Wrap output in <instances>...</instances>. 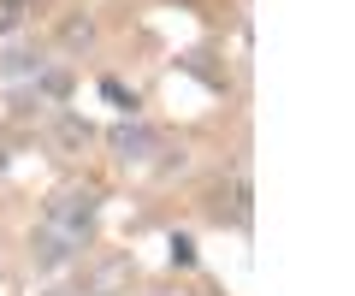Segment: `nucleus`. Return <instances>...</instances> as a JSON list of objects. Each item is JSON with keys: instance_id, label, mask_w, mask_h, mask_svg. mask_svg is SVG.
Here are the masks:
<instances>
[{"instance_id": "nucleus-1", "label": "nucleus", "mask_w": 355, "mask_h": 296, "mask_svg": "<svg viewBox=\"0 0 355 296\" xmlns=\"http://www.w3.org/2000/svg\"><path fill=\"white\" fill-rule=\"evenodd\" d=\"M113 148H119L125 160H148L154 148H160V137H154V130H142V125H119V130H113Z\"/></svg>"}]
</instances>
